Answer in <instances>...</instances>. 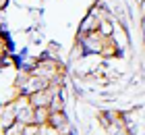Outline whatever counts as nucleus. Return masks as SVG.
<instances>
[{
    "instance_id": "423d86ee",
    "label": "nucleus",
    "mask_w": 145,
    "mask_h": 135,
    "mask_svg": "<svg viewBox=\"0 0 145 135\" xmlns=\"http://www.w3.org/2000/svg\"><path fill=\"white\" fill-rule=\"evenodd\" d=\"M50 114H52L50 106H37V108H35V123L42 125V127H48V123H50Z\"/></svg>"
},
{
    "instance_id": "0eeeda50",
    "label": "nucleus",
    "mask_w": 145,
    "mask_h": 135,
    "mask_svg": "<svg viewBox=\"0 0 145 135\" xmlns=\"http://www.w3.org/2000/svg\"><path fill=\"white\" fill-rule=\"evenodd\" d=\"M50 110H52V112H56V110H64V100H62V94H56V96L52 98Z\"/></svg>"
},
{
    "instance_id": "6e6552de",
    "label": "nucleus",
    "mask_w": 145,
    "mask_h": 135,
    "mask_svg": "<svg viewBox=\"0 0 145 135\" xmlns=\"http://www.w3.org/2000/svg\"><path fill=\"white\" fill-rule=\"evenodd\" d=\"M102 33V36H112V23H110V19H104V21L100 23V29H97Z\"/></svg>"
},
{
    "instance_id": "7ed1b4c3",
    "label": "nucleus",
    "mask_w": 145,
    "mask_h": 135,
    "mask_svg": "<svg viewBox=\"0 0 145 135\" xmlns=\"http://www.w3.org/2000/svg\"><path fill=\"white\" fill-rule=\"evenodd\" d=\"M48 127H52L58 135H69L71 131V123H69V117H67V112L64 110H56V112H52L50 114V123Z\"/></svg>"
},
{
    "instance_id": "f257e3e1",
    "label": "nucleus",
    "mask_w": 145,
    "mask_h": 135,
    "mask_svg": "<svg viewBox=\"0 0 145 135\" xmlns=\"http://www.w3.org/2000/svg\"><path fill=\"white\" fill-rule=\"evenodd\" d=\"M31 71H33L35 75L44 77L46 81H48V83H50L52 79H56V77L67 75V69H64V65L60 63V60L50 58V56H44V58L35 60V65L31 67Z\"/></svg>"
},
{
    "instance_id": "20e7f679",
    "label": "nucleus",
    "mask_w": 145,
    "mask_h": 135,
    "mask_svg": "<svg viewBox=\"0 0 145 135\" xmlns=\"http://www.w3.org/2000/svg\"><path fill=\"white\" fill-rule=\"evenodd\" d=\"M54 96H56V92L48 85V87H44V90L31 94V96H27V98H29L31 106L37 108V106H50V104H52V98H54Z\"/></svg>"
},
{
    "instance_id": "1a4fd4ad",
    "label": "nucleus",
    "mask_w": 145,
    "mask_h": 135,
    "mask_svg": "<svg viewBox=\"0 0 145 135\" xmlns=\"http://www.w3.org/2000/svg\"><path fill=\"white\" fill-rule=\"evenodd\" d=\"M6 2H8V0H0V11H4V6H6Z\"/></svg>"
},
{
    "instance_id": "39448f33",
    "label": "nucleus",
    "mask_w": 145,
    "mask_h": 135,
    "mask_svg": "<svg viewBox=\"0 0 145 135\" xmlns=\"http://www.w3.org/2000/svg\"><path fill=\"white\" fill-rule=\"evenodd\" d=\"M118 44L114 42V38L112 36H108L106 40H104V46H102V56H106V58H114V56H118Z\"/></svg>"
},
{
    "instance_id": "f03ea898",
    "label": "nucleus",
    "mask_w": 145,
    "mask_h": 135,
    "mask_svg": "<svg viewBox=\"0 0 145 135\" xmlns=\"http://www.w3.org/2000/svg\"><path fill=\"white\" fill-rule=\"evenodd\" d=\"M15 123H17V102L15 100H6V102H2V108H0V127H2V131H6Z\"/></svg>"
}]
</instances>
